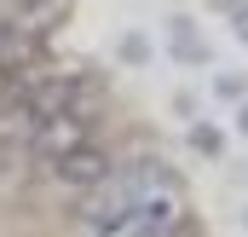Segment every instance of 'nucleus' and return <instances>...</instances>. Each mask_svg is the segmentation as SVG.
Returning a JSON list of instances; mask_svg holds the SVG:
<instances>
[{"label":"nucleus","mask_w":248,"mask_h":237,"mask_svg":"<svg viewBox=\"0 0 248 237\" xmlns=\"http://www.w3.org/2000/svg\"><path fill=\"white\" fill-rule=\"evenodd\" d=\"M52 168H58L63 185H81V191H93L98 179H110V151H104L98 139H87V145H75V151L52 156Z\"/></svg>","instance_id":"3"},{"label":"nucleus","mask_w":248,"mask_h":237,"mask_svg":"<svg viewBox=\"0 0 248 237\" xmlns=\"http://www.w3.org/2000/svg\"><path fill=\"white\" fill-rule=\"evenodd\" d=\"M122 58L127 64H144L150 58V41H144V35H122Z\"/></svg>","instance_id":"9"},{"label":"nucleus","mask_w":248,"mask_h":237,"mask_svg":"<svg viewBox=\"0 0 248 237\" xmlns=\"http://www.w3.org/2000/svg\"><path fill=\"white\" fill-rule=\"evenodd\" d=\"M219 6H237V0H219Z\"/></svg>","instance_id":"13"},{"label":"nucleus","mask_w":248,"mask_h":237,"mask_svg":"<svg viewBox=\"0 0 248 237\" xmlns=\"http://www.w3.org/2000/svg\"><path fill=\"white\" fill-rule=\"evenodd\" d=\"M231 29H237V41L248 47V0H237V6H231Z\"/></svg>","instance_id":"11"},{"label":"nucleus","mask_w":248,"mask_h":237,"mask_svg":"<svg viewBox=\"0 0 248 237\" xmlns=\"http://www.w3.org/2000/svg\"><path fill=\"white\" fill-rule=\"evenodd\" d=\"M248 93V75H219V99H243Z\"/></svg>","instance_id":"10"},{"label":"nucleus","mask_w":248,"mask_h":237,"mask_svg":"<svg viewBox=\"0 0 248 237\" xmlns=\"http://www.w3.org/2000/svg\"><path fill=\"white\" fill-rule=\"evenodd\" d=\"M237 127H243V133H248V104H243V110H237Z\"/></svg>","instance_id":"12"},{"label":"nucleus","mask_w":248,"mask_h":237,"mask_svg":"<svg viewBox=\"0 0 248 237\" xmlns=\"http://www.w3.org/2000/svg\"><path fill=\"white\" fill-rule=\"evenodd\" d=\"M93 139V121H87V110H58V116L35 121V151L52 162V156H63V151H75V145H87Z\"/></svg>","instance_id":"2"},{"label":"nucleus","mask_w":248,"mask_h":237,"mask_svg":"<svg viewBox=\"0 0 248 237\" xmlns=\"http://www.w3.org/2000/svg\"><path fill=\"white\" fill-rule=\"evenodd\" d=\"M219 145H225V133H219V127H208V121H196V127H190V151H196V156H219Z\"/></svg>","instance_id":"8"},{"label":"nucleus","mask_w":248,"mask_h":237,"mask_svg":"<svg viewBox=\"0 0 248 237\" xmlns=\"http://www.w3.org/2000/svg\"><path fill=\"white\" fill-rule=\"evenodd\" d=\"M41 47H46V41L29 35V29H17L12 17L0 23V69H23V64H35V58H41Z\"/></svg>","instance_id":"5"},{"label":"nucleus","mask_w":248,"mask_h":237,"mask_svg":"<svg viewBox=\"0 0 248 237\" xmlns=\"http://www.w3.org/2000/svg\"><path fill=\"white\" fill-rule=\"evenodd\" d=\"M81 220H87L93 232H122L127 220H133V197H127L122 174H110V179L93 185V197L81 203Z\"/></svg>","instance_id":"1"},{"label":"nucleus","mask_w":248,"mask_h":237,"mask_svg":"<svg viewBox=\"0 0 248 237\" xmlns=\"http://www.w3.org/2000/svg\"><path fill=\"white\" fill-rule=\"evenodd\" d=\"M168 52H173V64H208V41L196 35L190 17H173L168 23Z\"/></svg>","instance_id":"6"},{"label":"nucleus","mask_w":248,"mask_h":237,"mask_svg":"<svg viewBox=\"0 0 248 237\" xmlns=\"http://www.w3.org/2000/svg\"><path fill=\"white\" fill-rule=\"evenodd\" d=\"M243 220H248V214H243Z\"/></svg>","instance_id":"14"},{"label":"nucleus","mask_w":248,"mask_h":237,"mask_svg":"<svg viewBox=\"0 0 248 237\" xmlns=\"http://www.w3.org/2000/svg\"><path fill=\"white\" fill-rule=\"evenodd\" d=\"M75 99H81V75H58V81H46V87H35L23 104H29V127L46 116H58V110H75Z\"/></svg>","instance_id":"4"},{"label":"nucleus","mask_w":248,"mask_h":237,"mask_svg":"<svg viewBox=\"0 0 248 237\" xmlns=\"http://www.w3.org/2000/svg\"><path fill=\"white\" fill-rule=\"evenodd\" d=\"M12 23H17V29H29V35H41V41H46V29H52V23H58V6H52V0H23V6H17V12H12Z\"/></svg>","instance_id":"7"}]
</instances>
